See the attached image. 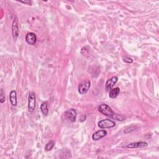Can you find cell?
<instances>
[{"instance_id": "8992f818", "label": "cell", "mask_w": 159, "mask_h": 159, "mask_svg": "<svg viewBox=\"0 0 159 159\" xmlns=\"http://www.w3.org/2000/svg\"><path fill=\"white\" fill-rule=\"evenodd\" d=\"M12 33H13V36L14 39L16 40L19 36V26H18V20L17 18H16L13 22Z\"/></svg>"}, {"instance_id": "5bb4252c", "label": "cell", "mask_w": 159, "mask_h": 159, "mask_svg": "<svg viewBox=\"0 0 159 159\" xmlns=\"http://www.w3.org/2000/svg\"><path fill=\"white\" fill-rule=\"evenodd\" d=\"M54 146H55V142L53 140H51L46 145L45 150H46V151H50V150L53 149Z\"/></svg>"}, {"instance_id": "3957f363", "label": "cell", "mask_w": 159, "mask_h": 159, "mask_svg": "<svg viewBox=\"0 0 159 159\" xmlns=\"http://www.w3.org/2000/svg\"><path fill=\"white\" fill-rule=\"evenodd\" d=\"M36 109V95L34 93H29L28 97V110L29 112H33Z\"/></svg>"}, {"instance_id": "e0dca14e", "label": "cell", "mask_w": 159, "mask_h": 159, "mask_svg": "<svg viewBox=\"0 0 159 159\" xmlns=\"http://www.w3.org/2000/svg\"><path fill=\"white\" fill-rule=\"evenodd\" d=\"M124 61L125 63H131L133 62V60L132 58H129V57H125L124 58Z\"/></svg>"}, {"instance_id": "52a82bcc", "label": "cell", "mask_w": 159, "mask_h": 159, "mask_svg": "<svg viewBox=\"0 0 159 159\" xmlns=\"http://www.w3.org/2000/svg\"><path fill=\"white\" fill-rule=\"evenodd\" d=\"M148 144L146 142H133L128 144L125 147L128 149H137V148H143L147 147Z\"/></svg>"}, {"instance_id": "4fadbf2b", "label": "cell", "mask_w": 159, "mask_h": 159, "mask_svg": "<svg viewBox=\"0 0 159 159\" xmlns=\"http://www.w3.org/2000/svg\"><path fill=\"white\" fill-rule=\"evenodd\" d=\"M40 110L44 116H47L49 113L47 102H44L40 106Z\"/></svg>"}, {"instance_id": "9c48e42d", "label": "cell", "mask_w": 159, "mask_h": 159, "mask_svg": "<svg viewBox=\"0 0 159 159\" xmlns=\"http://www.w3.org/2000/svg\"><path fill=\"white\" fill-rule=\"evenodd\" d=\"M107 131L106 130H99L95 132L93 136H92V139L94 140H98L102 139L104 137L107 135Z\"/></svg>"}, {"instance_id": "7a4b0ae2", "label": "cell", "mask_w": 159, "mask_h": 159, "mask_svg": "<svg viewBox=\"0 0 159 159\" xmlns=\"http://www.w3.org/2000/svg\"><path fill=\"white\" fill-rule=\"evenodd\" d=\"M65 118L66 119L69 120L72 122H75L76 121L77 117V112L75 109H70L68 111H66L64 113Z\"/></svg>"}, {"instance_id": "7c38bea8", "label": "cell", "mask_w": 159, "mask_h": 159, "mask_svg": "<svg viewBox=\"0 0 159 159\" xmlns=\"http://www.w3.org/2000/svg\"><path fill=\"white\" fill-rule=\"evenodd\" d=\"M120 93V89L119 88H114L110 90V94H109V96L111 98H115L118 96V95Z\"/></svg>"}, {"instance_id": "277c9868", "label": "cell", "mask_w": 159, "mask_h": 159, "mask_svg": "<svg viewBox=\"0 0 159 159\" xmlns=\"http://www.w3.org/2000/svg\"><path fill=\"white\" fill-rule=\"evenodd\" d=\"M115 122L111 119H106L100 121L98 122V126L102 129H107L113 128L115 125Z\"/></svg>"}, {"instance_id": "2e32d148", "label": "cell", "mask_w": 159, "mask_h": 159, "mask_svg": "<svg viewBox=\"0 0 159 159\" xmlns=\"http://www.w3.org/2000/svg\"><path fill=\"white\" fill-rule=\"evenodd\" d=\"M5 101V94L3 89H1V93H0V102L3 103Z\"/></svg>"}, {"instance_id": "ac0fdd59", "label": "cell", "mask_w": 159, "mask_h": 159, "mask_svg": "<svg viewBox=\"0 0 159 159\" xmlns=\"http://www.w3.org/2000/svg\"><path fill=\"white\" fill-rule=\"evenodd\" d=\"M20 2L24 3V4H29L31 3V1H20Z\"/></svg>"}, {"instance_id": "8fae6325", "label": "cell", "mask_w": 159, "mask_h": 159, "mask_svg": "<svg viewBox=\"0 0 159 159\" xmlns=\"http://www.w3.org/2000/svg\"><path fill=\"white\" fill-rule=\"evenodd\" d=\"M10 100L11 104L13 106H16L18 105V101H17V93L15 90H13L11 91L10 94Z\"/></svg>"}, {"instance_id": "5b68a950", "label": "cell", "mask_w": 159, "mask_h": 159, "mask_svg": "<svg viewBox=\"0 0 159 159\" xmlns=\"http://www.w3.org/2000/svg\"><path fill=\"white\" fill-rule=\"evenodd\" d=\"M91 83L90 81H87L85 82H83L78 86V92L81 95H84L87 93L88 90L90 88Z\"/></svg>"}, {"instance_id": "30bf717a", "label": "cell", "mask_w": 159, "mask_h": 159, "mask_svg": "<svg viewBox=\"0 0 159 159\" xmlns=\"http://www.w3.org/2000/svg\"><path fill=\"white\" fill-rule=\"evenodd\" d=\"M118 78L117 77H113L110 80H108L106 83V90L107 91L111 90L114 87L117 81H118Z\"/></svg>"}, {"instance_id": "ba28073f", "label": "cell", "mask_w": 159, "mask_h": 159, "mask_svg": "<svg viewBox=\"0 0 159 159\" xmlns=\"http://www.w3.org/2000/svg\"><path fill=\"white\" fill-rule=\"evenodd\" d=\"M26 41L29 45H35L37 42V37L34 33L29 32L26 36Z\"/></svg>"}, {"instance_id": "6da1fadb", "label": "cell", "mask_w": 159, "mask_h": 159, "mask_svg": "<svg viewBox=\"0 0 159 159\" xmlns=\"http://www.w3.org/2000/svg\"><path fill=\"white\" fill-rule=\"evenodd\" d=\"M98 110L103 114L111 117V118H112L113 115L115 114L112 110V109L106 104H102L101 105H99V106L98 107Z\"/></svg>"}, {"instance_id": "9a60e30c", "label": "cell", "mask_w": 159, "mask_h": 159, "mask_svg": "<svg viewBox=\"0 0 159 159\" xmlns=\"http://www.w3.org/2000/svg\"><path fill=\"white\" fill-rule=\"evenodd\" d=\"M112 118H113V119H116L117 121H121L124 120L125 117L123 116H122V115H120V114H114L113 115V116L112 117Z\"/></svg>"}]
</instances>
